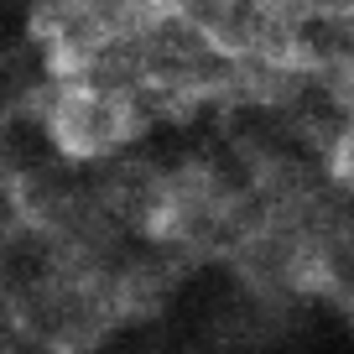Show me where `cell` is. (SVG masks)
I'll use <instances>...</instances> for the list:
<instances>
[{
    "label": "cell",
    "instance_id": "obj_1",
    "mask_svg": "<svg viewBox=\"0 0 354 354\" xmlns=\"http://www.w3.org/2000/svg\"><path fill=\"white\" fill-rule=\"evenodd\" d=\"M131 125L136 100L88 73H68L63 94L53 100V115H47V131L63 156H110L115 146H125Z\"/></svg>",
    "mask_w": 354,
    "mask_h": 354
}]
</instances>
